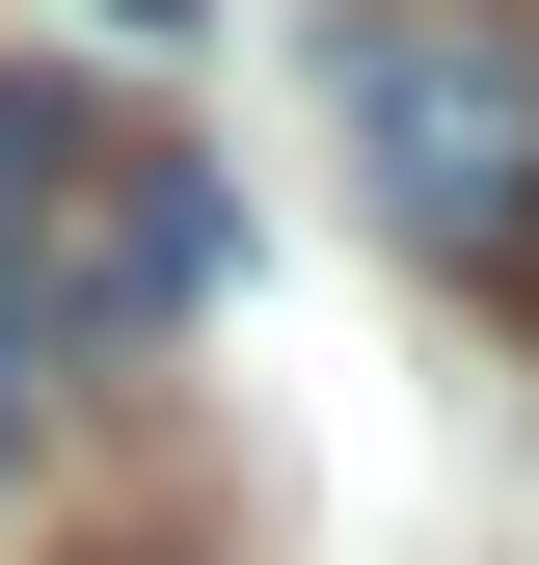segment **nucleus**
Returning a JSON list of instances; mask_svg holds the SVG:
<instances>
[{
  "instance_id": "nucleus-4",
  "label": "nucleus",
  "mask_w": 539,
  "mask_h": 565,
  "mask_svg": "<svg viewBox=\"0 0 539 565\" xmlns=\"http://www.w3.org/2000/svg\"><path fill=\"white\" fill-rule=\"evenodd\" d=\"M486 297H512V323H539V189H512V243H486Z\"/></svg>"
},
{
  "instance_id": "nucleus-3",
  "label": "nucleus",
  "mask_w": 539,
  "mask_h": 565,
  "mask_svg": "<svg viewBox=\"0 0 539 565\" xmlns=\"http://www.w3.org/2000/svg\"><path fill=\"white\" fill-rule=\"evenodd\" d=\"M54 377H82V350H54V297H28V269H0V458L54 431Z\"/></svg>"
},
{
  "instance_id": "nucleus-1",
  "label": "nucleus",
  "mask_w": 539,
  "mask_h": 565,
  "mask_svg": "<svg viewBox=\"0 0 539 565\" xmlns=\"http://www.w3.org/2000/svg\"><path fill=\"white\" fill-rule=\"evenodd\" d=\"M0 269L54 297V350H135L216 297V162L162 108H82V82H0Z\"/></svg>"
},
{
  "instance_id": "nucleus-5",
  "label": "nucleus",
  "mask_w": 539,
  "mask_h": 565,
  "mask_svg": "<svg viewBox=\"0 0 539 565\" xmlns=\"http://www.w3.org/2000/svg\"><path fill=\"white\" fill-rule=\"evenodd\" d=\"M108 28H135V54H162V28H216V0H108Z\"/></svg>"
},
{
  "instance_id": "nucleus-2",
  "label": "nucleus",
  "mask_w": 539,
  "mask_h": 565,
  "mask_svg": "<svg viewBox=\"0 0 539 565\" xmlns=\"http://www.w3.org/2000/svg\"><path fill=\"white\" fill-rule=\"evenodd\" d=\"M324 135H351V189H378L432 269H486L512 189H539V28H486V0H378V28H324Z\"/></svg>"
}]
</instances>
